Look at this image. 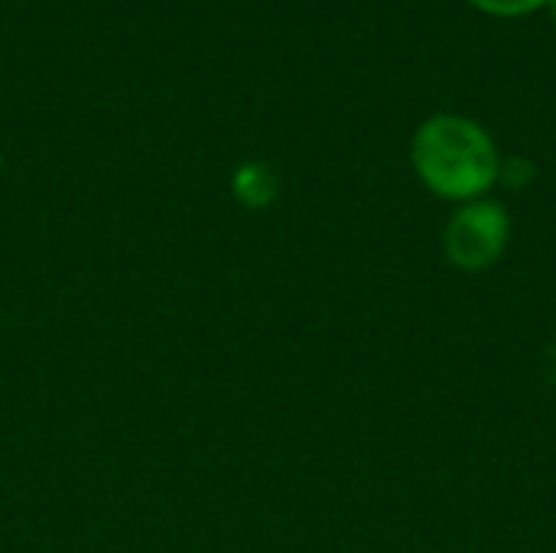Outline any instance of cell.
<instances>
[{
    "instance_id": "5b68a950",
    "label": "cell",
    "mask_w": 556,
    "mask_h": 553,
    "mask_svg": "<svg viewBox=\"0 0 556 553\" xmlns=\"http://www.w3.org/2000/svg\"><path fill=\"white\" fill-rule=\"evenodd\" d=\"M547 13H551V20H554V26H556V0H551V3H547Z\"/></svg>"
},
{
    "instance_id": "277c9868",
    "label": "cell",
    "mask_w": 556,
    "mask_h": 553,
    "mask_svg": "<svg viewBox=\"0 0 556 553\" xmlns=\"http://www.w3.org/2000/svg\"><path fill=\"white\" fill-rule=\"evenodd\" d=\"M466 3H472L489 16H528L534 10H547L551 0H466Z\"/></svg>"
},
{
    "instance_id": "3957f363",
    "label": "cell",
    "mask_w": 556,
    "mask_h": 553,
    "mask_svg": "<svg viewBox=\"0 0 556 553\" xmlns=\"http://www.w3.org/2000/svg\"><path fill=\"white\" fill-rule=\"evenodd\" d=\"M231 192L248 209H264L277 199V176L267 163H241L231 176Z\"/></svg>"
},
{
    "instance_id": "8992f818",
    "label": "cell",
    "mask_w": 556,
    "mask_h": 553,
    "mask_svg": "<svg viewBox=\"0 0 556 553\" xmlns=\"http://www.w3.org/2000/svg\"><path fill=\"white\" fill-rule=\"evenodd\" d=\"M0 173H3V153H0Z\"/></svg>"
},
{
    "instance_id": "7a4b0ae2",
    "label": "cell",
    "mask_w": 556,
    "mask_h": 553,
    "mask_svg": "<svg viewBox=\"0 0 556 553\" xmlns=\"http://www.w3.org/2000/svg\"><path fill=\"white\" fill-rule=\"evenodd\" d=\"M511 241V215L495 199L463 202L443 228V254L456 271L482 274L502 261Z\"/></svg>"
},
{
    "instance_id": "6da1fadb",
    "label": "cell",
    "mask_w": 556,
    "mask_h": 553,
    "mask_svg": "<svg viewBox=\"0 0 556 553\" xmlns=\"http://www.w3.org/2000/svg\"><path fill=\"white\" fill-rule=\"evenodd\" d=\"M410 163L424 189L446 202L485 199L502 179V153L495 137L466 114H430L410 140Z\"/></svg>"
}]
</instances>
